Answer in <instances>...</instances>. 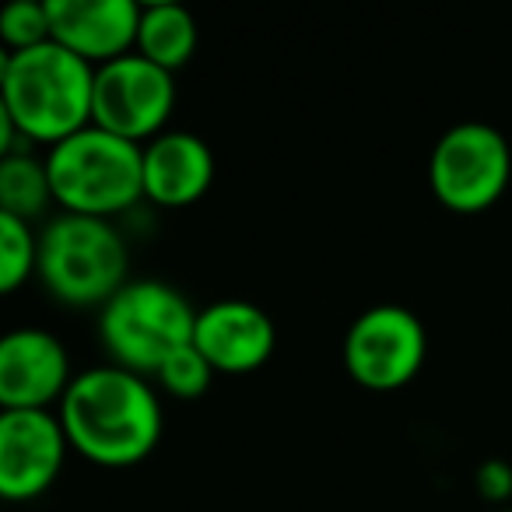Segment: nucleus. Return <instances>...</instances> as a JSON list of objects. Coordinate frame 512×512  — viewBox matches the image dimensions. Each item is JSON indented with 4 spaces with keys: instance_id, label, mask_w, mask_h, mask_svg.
Instances as JSON below:
<instances>
[{
    "instance_id": "obj_13",
    "label": "nucleus",
    "mask_w": 512,
    "mask_h": 512,
    "mask_svg": "<svg viewBox=\"0 0 512 512\" xmlns=\"http://www.w3.org/2000/svg\"><path fill=\"white\" fill-rule=\"evenodd\" d=\"M144 200L165 211L190 207L211 190L214 155L190 130H165L144 144Z\"/></svg>"
},
{
    "instance_id": "obj_10",
    "label": "nucleus",
    "mask_w": 512,
    "mask_h": 512,
    "mask_svg": "<svg viewBox=\"0 0 512 512\" xmlns=\"http://www.w3.org/2000/svg\"><path fill=\"white\" fill-rule=\"evenodd\" d=\"M71 358L57 334L43 327L11 330L0 341V407L53 411L71 390Z\"/></svg>"
},
{
    "instance_id": "obj_18",
    "label": "nucleus",
    "mask_w": 512,
    "mask_h": 512,
    "mask_svg": "<svg viewBox=\"0 0 512 512\" xmlns=\"http://www.w3.org/2000/svg\"><path fill=\"white\" fill-rule=\"evenodd\" d=\"M214 376H218V372L207 365V358L200 355L193 344H190V348H183V351H176V355H172L169 362L155 372L158 386H162V390L169 393V397H176V400L204 397L207 386L214 383Z\"/></svg>"
},
{
    "instance_id": "obj_1",
    "label": "nucleus",
    "mask_w": 512,
    "mask_h": 512,
    "mask_svg": "<svg viewBox=\"0 0 512 512\" xmlns=\"http://www.w3.org/2000/svg\"><path fill=\"white\" fill-rule=\"evenodd\" d=\"M57 418L74 453L109 470L148 460L162 439V400L155 386L148 376L113 362L74 376Z\"/></svg>"
},
{
    "instance_id": "obj_16",
    "label": "nucleus",
    "mask_w": 512,
    "mask_h": 512,
    "mask_svg": "<svg viewBox=\"0 0 512 512\" xmlns=\"http://www.w3.org/2000/svg\"><path fill=\"white\" fill-rule=\"evenodd\" d=\"M39 271V235L29 221L0 214V292H18Z\"/></svg>"
},
{
    "instance_id": "obj_21",
    "label": "nucleus",
    "mask_w": 512,
    "mask_h": 512,
    "mask_svg": "<svg viewBox=\"0 0 512 512\" xmlns=\"http://www.w3.org/2000/svg\"><path fill=\"white\" fill-rule=\"evenodd\" d=\"M509 141H512V137H509Z\"/></svg>"
},
{
    "instance_id": "obj_7",
    "label": "nucleus",
    "mask_w": 512,
    "mask_h": 512,
    "mask_svg": "<svg viewBox=\"0 0 512 512\" xmlns=\"http://www.w3.org/2000/svg\"><path fill=\"white\" fill-rule=\"evenodd\" d=\"M172 109H176V74L162 71L141 53L95 67V127L144 148L169 130Z\"/></svg>"
},
{
    "instance_id": "obj_6",
    "label": "nucleus",
    "mask_w": 512,
    "mask_h": 512,
    "mask_svg": "<svg viewBox=\"0 0 512 512\" xmlns=\"http://www.w3.org/2000/svg\"><path fill=\"white\" fill-rule=\"evenodd\" d=\"M512 183V141L491 123H456L435 141L428 186L446 211L481 214Z\"/></svg>"
},
{
    "instance_id": "obj_3",
    "label": "nucleus",
    "mask_w": 512,
    "mask_h": 512,
    "mask_svg": "<svg viewBox=\"0 0 512 512\" xmlns=\"http://www.w3.org/2000/svg\"><path fill=\"white\" fill-rule=\"evenodd\" d=\"M60 214L113 221L144 200V151L102 127H85L46 151Z\"/></svg>"
},
{
    "instance_id": "obj_4",
    "label": "nucleus",
    "mask_w": 512,
    "mask_h": 512,
    "mask_svg": "<svg viewBox=\"0 0 512 512\" xmlns=\"http://www.w3.org/2000/svg\"><path fill=\"white\" fill-rule=\"evenodd\" d=\"M127 271V242L113 221L57 214L39 232L36 278L64 306L102 309L130 281Z\"/></svg>"
},
{
    "instance_id": "obj_12",
    "label": "nucleus",
    "mask_w": 512,
    "mask_h": 512,
    "mask_svg": "<svg viewBox=\"0 0 512 512\" xmlns=\"http://www.w3.org/2000/svg\"><path fill=\"white\" fill-rule=\"evenodd\" d=\"M53 43L92 67H106L137 50L141 4L134 0H46Z\"/></svg>"
},
{
    "instance_id": "obj_17",
    "label": "nucleus",
    "mask_w": 512,
    "mask_h": 512,
    "mask_svg": "<svg viewBox=\"0 0 512 512\" xmlns=\"http://www.w3.org/2000/svg\"><path fill=\"white\" fill-rule=\"evenodd\" d=\"M0 39L4 53H25L43 43H53L50 4L46 0H15L0 15Z\"/></svg>"
},
{
    "instance_id": "obj_15",
    "label": "nucleus",
    "mask_w": 512,
    "mask_h": 512,
    "mask_svg": "<svg viewBox=\"0 0 512 512\" xmlns=\"http://www.w3.org/2000/svg\"><path fill=\"white\" fill-rule=\"evenodd\" d=\"M50 204L57 200H53L46 158H36L29 148L0 158V214H11V218L32 225L36 218H43Z\"/></svg>"
},
{
    "instance_id": "obj_9",
    "label": "nucleus",
    "mask_w": 512,
    "mask_h": 512,
    "mask_svg": "<svg viewBox=\"0 0 512 512\" xmlns=\"http://www.w3.org/2000/svg\"><path fill=\"white\" fill-rule=\"evenodd\" d=\"M71 442L57 411H0V495L32 502L57 484Z\"/></svg>"
},
{
    "instance_id": "obj_20",
    "label": "nucleus",
    "mask_w": 512,
    "mask_h": 512,
    "mask_svg": "<svg viewBox=\"0 0 512 512\" xmlns=\"http://www.w3.org/2000/svg\"><path fill=\"white\" fill-rule=\"evenodd\" d=\"M495 512H512V509H509V505H505V509H495Z\"/></svg>"
},
{
    "instance_id": "obj_2",
    "label": "nucleus",
    "mask_w": 512,
    "mask_h": 512,
    "mask_svg": "<svg viewBox=\"0 0 512 512\" xmlns=\"http://www.w3.org/2000/svg\"><path fill=\"white\" fill-rule=\"evenodd\" d=\"M95 67L60 43L0 57V116L25 144H50L92 127Z\"/></svg>"
},
{
    "instance_id": "obj_8",
    "label": "nucleus",
    "mask_w": 512,
    "mask_h": 512,
    "mask_svg": "<svg viewBox=\"0 0 512 512\" xmlns=\"http://www.w3.org/2000/svg\"><path fill=\"white\" fill-rule=\"evenodd\" d=\"M428 355L425 323L404 306H372L344 334V369L372 393H393L421 372Z\"/></svg>"
},
{
    "instance_id": "obj_19",
    "label": "nucleus",
    "mask_w": 512,
    "mask_h": 512,
    "mask_svg": "<svg viewBox=\"0 0 512 512\" xmlns=\"http://www.w3.org/2000/svg\"><path fill=\"white\" fill-rule=\"evenodd\" d=\"M474 488H477V495L491 505L509 502L512 498V467L505 460H484L481 467L474 470Z\"/></svg>"
},
{
    "instance_id": "obj_14",
    "label": "nucleus",
    "mask_w": 512,
    "mask_h": 512,
    "mask_svg": "<svg viewBox=\"0 0 512 512\" xmlns=\"http://www.w3.org/2000/svg\"><path fill=\"white\" fill-rule=\"evenodd\" d=\"M200 32L197 18L179 4H144L141 29H137V50L144 60L158 64L162 71L176 74L197 53Z\"/></svg>"
},
{
    "instance_id": "obj_11",
    "label": "nucleus",
    "mask_w": 512,
    "mask_h": 512,
    "mask_svg": "<svg viewBox=\"0 0 512 512\" xmlns=\"http://www.w3.org/2000/svg\"><path fill=\"white\" fill-rule=\"evenodd\" d=\"M193 348L218 376H249L271 362L278 348L274 320L246 299H221L197 309Z\"/></svg>"
},
{
    "instance_id": "obj_5",
    "label": "nucleus",
    "mask_w": 512,
    "mask_h": 512,
    "mask_svg": "<svg viewBox=\"0 0 512 512\" xmlns=\"http://www.w3.org/2000/svg\"><path fill=\"white\" fill-rule=\"evenodd\" d=\"M197 309L158 278L127 281L99 309V341L109 362L137 376H155L176 351L190 348Z\"/></svg>"
}]
</instances>
